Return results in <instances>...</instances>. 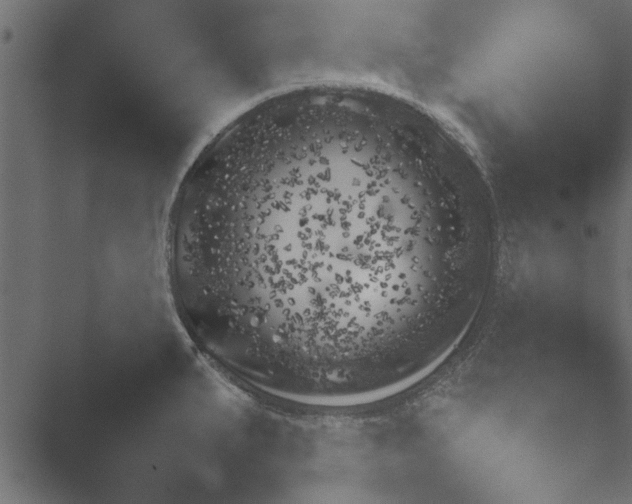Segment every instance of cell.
I'll use <instances>...</instances> for the list:
<instances>
[{
  "instance_id": "cell-1",
  "label": "cell",
  "mask_w": 632,
  "mask_h": 504,
  "mask_svg": "<svg viewBox=\"0 0 632 504\" xmlns=\"http://www.w3.org/2000/svg\"><path fill=\"white\" fill-rule=\"evenodd\" d=\"M379 183L316 159L207 194L181 263L211 344L246 365L325 381L359 375L400 346L419 282L377 260V227L398 200Z\"/></svg>"
}]
</instances>
